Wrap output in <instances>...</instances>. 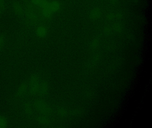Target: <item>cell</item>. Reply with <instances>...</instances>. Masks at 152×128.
<instances>
[{"label":"cell","instance_id":"6da1fadb","mask_svg":"<svg viewBox=\"0 0 152 128\" xmlns=\"http://www.w3.org/2000/svg\"><path fill=\"white\" fill-rule=\"evenodd\" d=\"M25 6L24 14L25 15L26 24L28 26H34L38 25L41 22L39 18L40 13H39V10L36 6L33 4L29 0H23Z\"/></svg>","mask_w":152,"mask_h":128},{"label":"cell","instance_id":"7a4b0ae2","mask_svg":"<svg viewBox=\"0 0 152 128\" xmlns=\"http://www.w3.org/2000/svg\"><path fill=\"white\" fill-rule=\"evenodd\" d=\"M41 80L37 74H34L30 76L28 83V91L32 95H38Z\"/></svg>","mask_w":152,"mask_h":128},{"label":"cell","instance_id":"3957f363","mask_svg":"<svg viewBox=\"0 0 152 128\" xmlns=\"http://www.w3.org/2000/svg\"><path fill=\"white\" fill-rule=\"evenodd\" d=\"M34 109L41 114L48 115L51 113V109L49 105L45 100L37 99L33 103Z\"/></svg>","mask_w":152,"mask_h":128},{"label":"cell","instance_id":"277c9868","mask_svg":"<svg viewBox=\"0 0 152 128\" xmlns=\"http://www.w3.org/2000/svg\"><path fill=\"white\" fill-rule=\"evenodd\" d=\"M12 9L15 14L17 16L21 17L24 14V9L21 3L15 1L12 4Z\"/></svg>","mask_w":152,"mask_h":128},{"label":"cell","instance_id":"5b68a950","mask_svg":"<svg viewBox=\"0 0 152 128\" xmlns=\"http://www.w3.org/2000/svg\"><path fill=\"white\" fill-rule=\"evenodd\" d=\"M28 91V86L27 83H22L17 89L16 92L17 97L18 98L23 97L26 94Z\"/></svg>","mask_w":152,"mask_h":128},{"label":"cell","instance_id":"8992f818","mask_svg":"<svg viewBox=\"0 0 152 128\" xmlns=\"http://www.w3.org/2000/svg\"><path fill=\"white\" fill-rule=\"evenodd\" d=\"M49 84L46 80H41L38 95L40 97H44L48 93Z\"/></svg>","mask_w":152,"mask_h":128},{"label":"cell","instance_id":"52a82bcc","mask_svg":"<svg viewBox=\"0 0 152 128\" xmlns=\"http://www.w3.org/2000/svg\"><path fill=\"white\" fill-rule=\"evenodd\" d=\"M24 112L26 116H32L34 113V106L33 103L30 101H26L25 103L23 106Z\"/></svg>","mask_w":152,"mask_h":128},{"label":"cell","instance_id":"ba28073f","mask_svg":"<svg viewBox=\"0 0 152 128\" xmlns=\"http://www.w3.org/2000/svg\"><path fill=\"white\" fill-rule=\"evenodd\" d=\"M35 33L38 37L43 38L47 35L48 33V29L44 25H39L35 29Z\"/></svg>","mask_w":152,"mask_h":128},{"label":"cell","instance_id":"9c48e42d","mask_svg":"<svg viewBox=\"0 0 152 128\" xmlns=\"http://www.w3.org/2000/svg\"><path fill=\"white\" fill-rule=\"evenodd\" d=\"M37 122L41 125H47L49 124V118L48 117V115L43 114H40L37 116Z\"/></svg>","mask_w":152,"mask_h":128},{"label":"cell","instance_id":"30bf717a","mask_svg":"<svg viewBox=\"0 0 152 128\" xmlns=\"http://www.w3.org/2000/svg\"><path fill=\"white\" fill-rule=\"evenodd\" d=\"M49 8L52 12H56L60 8V4L57 1H53L50 2Z\"/></svg>","mask_w":152,"mask_h":128},{"label":"cell","instance_id":"8fae6325","mask_svg":"<svg viewBox=\"0 0 152 128\" xmlns=\"http://www.w3.org/2000/svg\"><path fill=\"white\" fill-rule=\"evenodd\" d=\"M7 118L3 115H0V128H6L8 125Z\"/></svg>","mask_w":152,"mask_h":128},{"label":"cell","instance_id":"7c38bea8","mask_svg":"<svg viewBox=\"0 0 152 128\" xmlns=\"http://www.w3.org/2000/svg\"><path fill=\"white\" fill-rule=\"evenodd\" d=\"M50 4V2L48 0H42L40 4V9H44V8H49Z\"/></svg>","mask_w":152,"mask_h":128},{"label":"cell","instance_id":"4fadbf2b","mask_svg":"<svg viewBox=\"0 0 152 128\" xmlns=\"http://www.w3.org/2000/svg\"><path fill=\"white\" fill-rule=\"evenodd\" d=\"M0 8L2 11L5 10L6 9L5 1L4 0H0Z\"/></svg>","mask_w":152,"mask_h":128},{"label":"cell","instance_id":"5bb4252c","mask_svg":"<svg viewBox=\"0 0 152 128\" xmlns=\"http://www.w3.org/2000/svg\"><path fill=\"white\" fill-rule=\"evenodd\" d=\"M42 0H31V2L35 6H39Z\"/></svg>","mask_w":152,"mask_h":128},{"label":"cell","instance_id":"9a60e30c","mask_svg":"<svg viewBox=\"0 0 152 128\" xmlns=\"http://www.w3.org/2000/svg\"><path fill=\"white\" fill-rule=\"evenodd\" d=\"M5 38L4 36L0 35V47H2L5 43Z\"/></svg>","mask_w":152,"mask_h":128},{"label":"cell","instance_id":"2e32d148","mask_svg":"<svg viewBox=\"0 0 152 128\" xmlns=\"http://www.w3.org/2000/svg\"><path fill=\"white\" fill-rule=\"evenodd\" d=\"M2 10L1 9V8H0V15H1V12H2Z\"/></svg>","mask_w":152,"mask_h":128},{"label":"cell","instance_id":"e0dca14e","mask_svg":"<svg viewBox=\"0 0 152 128\" xmlns=\"http://www.w3.org/2000/svg\"><path fill=\"white\" fill-rule=\"evenodd\" d=\"M1 47H0V51H1Z\"/></svg>","mask_w":152,"mask_h":128}]
</instances>
